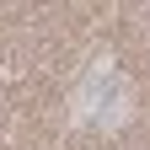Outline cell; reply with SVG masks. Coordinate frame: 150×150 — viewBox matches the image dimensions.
Masks as SVG:
<instances>
[{
	"label": "cell",
	"mask_w": 150,
	"mask_h": 150,
	"mask_svg": "<svg viewBox=\"0 0 150 150\" xmlns=\"http://www.w3.org/2000/svg\"><path fill=\"white\" fill-rule=\"evenodd\" d=\"M129 118H134V86L112 54H97L70 91V123L97 129V134H118V129H129Z\"/></svg>",
	"instance_id": "cell-1"
}]
</instances>
